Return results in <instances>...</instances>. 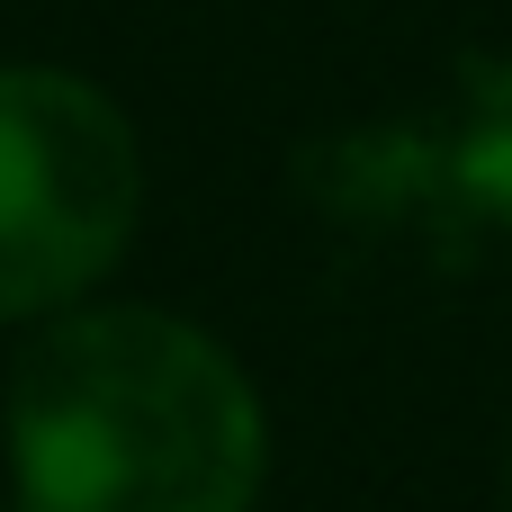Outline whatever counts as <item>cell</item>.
I'll return each instance as SVG.
<instances>
[{"instance_id": "1", "label": "cell", "mask_w": 512, "mask_h": 512, "mask_svg": "<svg viewBox=\"0 0 512 512\" xmlns=\"http://www.w3.org/2000/svg\"><path fill=\"white\" fill-rule=\"evenodd\" d=\"M18 512H252L270 414L243 360L162 306H72L9 378Z\"/></svg>"}, {"instance_id": "2", "label": "cell", "mask_w": 512, "mask_h": 512, "mask_svg": "<svg viewBox=\"0 0 512 512\" xmlns=\"http://www.w3.org/2000/svg\"><path fill=\"white\" fill-rule=\"evenodd\" d=\"M135 216V117L63 63H0V324L72 315L126 261Z\"/></svg>"}]
</instances>
